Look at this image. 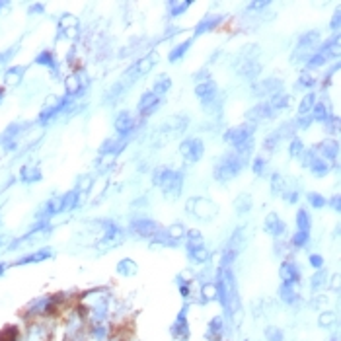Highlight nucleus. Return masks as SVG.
Instances as JSON below:
<instances>
[{"mask_svg": "<svg viewBox=\"0 0 341 341\" xmlns=\"http://www.w3.org/2000/svg\"><path fill=\"white\" fill-rule=\"evenodd\" d=\"M152 183L162 189L166 199L174 201L181 195V189H183V172L172 170L168 166H160L152 174Z\"/></svg>", "mask_w": 341, "mask_h": 341, "instance_id": "obj_1", "label": "nucleus"}, {"mask_svg": "<svg viewBox=\"0 0 341 341\" xmlns=\"http://www.w3.org/2000/svg\"><path fill=\"white\" fill-rule=\"evenodd\" d=\"M246 162H248V160L244 158L238 150H230V152L222 154V156L214 162V166H212V176H214L216 181H230V179H234L242 172Z\"/></svg>", "mask_w": 341, "mask_h": 341, "instance_id": "obj_2", "label": "nucleus"}, {"mask_svg": "<svg viewBox=\"0 0 341 341\" xmlns=\"http://www.w3.org/2000/svg\"><path fill=\"white\" fill-rule=\"evenodd\" d=\"M256 129H258V123L246 121V123H240V125H236V127H230V129L224 131L222 139H224V143H228L234 150H238V148H242V146H246L248 143L254 141Z\"/></svg>", "mask_w": 341, "mask_h": 341, "instance_id": "obj_3", "label": "nucleus"}, {"mask_svg": "<svg viewBox=\"0 0 341 341\" xmlns=\"http://www.w3.org/2000/svg\"><path fill=\"white\" fill-rule=\"evenodd\" d=\"M296 137V125H294V121H287V123H283L279 129H275L273 133H269L267 137H265V141H263V150H267V152H273L277 150V146L281 141H285V139H294Z\"/></svg>", "mask_w": 341, "mask_h": 341, "instance_id": "obj_4", "label": "nucleus"}, {"mask_svg": "<svg viewBox=\"0 0 341 341\" xmlns=\"http://www.w3.org/2000/svg\"><path fill=\"white\" fill-rule=\"evenodd\" d=\"M187 211L191 212L195 218L211 220L212 216L218 212V207H216V203H212L211 199L193 197V199H189V203H187Z\"/></svg>", "mask_w": 341, "mask_h": 341, "instance_id": "obj_5", "label": "nucleus"}, {"mask_svg": "<svg viewBox=\"0 0 341 341\" xmlns=\"http://www.w3.org/2000/svg\"><path fill=\"white\" fill-rule=\"evenodd\" d=\"M179 154L183 156V160H187V162H199L201 158H203V154H205V145H203V141L201 139H197V137H189V139H183L181 143H179Z\"/></svg>", "mask_w": 341, "mask_h": 341, "instance_id": "obj_6", "label": "nucleus"}, {"mask_svg": "<svg viewBox=\"0 0 341 341\" xmlns=\"http://www.w3.org/2000/svg\"><path fill=\"white\" fill-rule=\"evenodd\" d=\"M160 230H162V226L156 220L146 218V216L133 218V222H131V232L135 236H139V238H145V240H152Z\"/></svg>", "mask_w": 341, "mask_h": 341, "instance_id": "obj_7", "label": "nucleus"}, {"mask_svg": "<svg viewBox=\"0 0 341 341\" xmlns=\"http://www.w3.org/2000/svg\"><path fill=\"white\" fill-rule=\"evenodd\" d=\"M302 164L308 168L310 172H312V176H316V178H325L331 170H329V164L324 162L322 158H318L316 154H314V150H304V154H302Z\"/></svg>", "mask_w": 341, "mask_h": 341, "instance_id": "obj_8", "label": "nucleus"}, {"mask_svg": "<svg viewBox=\"0 0 341 341\" xmlns=\"http://www.w3.org/2000/svg\"><path fill=\"white\" fill-rule=\"evenodd\" d=\"M312 150H314V154H316L318 158H322L324 162L331 164L335 162L337 156H339V143H337L335 139H325L322 143H318Z\"/></svg>", "mask_w": 341, "mask_h": 341, "instance_id": "obj_9", "label": "nucleus"}, {"mask_svg": "<svg viewBox=\"0 0 341 341\" xmlns=\"http://www.w3.org/2000/svg\"><path fill=\"white\" fill-rule=\"evenodd\" d=\"M195 96L201 99L203 107H205V105L209 107L212 101L218 97V88H216V84L212 80H203L195 86Z\"/></svg>", "mask_w": 341, "mask_h": 341, "instance_id": "obj_10", "label": "nucleus"}, {"mask_svg": "<svg viewBox=\"0 0 341 341\" xmlns=\"http://www.w3.org/2000/svg\"><path fill=\"white\" fill-rule=\"evenodd\" d=\"M277 92H283V80L275 78V76H267V78H263V80L254 86V94L256 96L271 97L275 96Z\"/></svg>", "mask_w": 341, "mask_h": 341, "instance_id": "obj_11", "label": "nucleus"}, {"mask_svg": "<svg viewBox=\"0 0 341 341\" xmlns=\"http://www.w3.org/2000/svg\"><path fill=\"white\" fill-rule=\"evenodd\" d=\"M113 127H115V133H117L119 137L127 139L131 133L135 131V127H137V119H135L133 113H129V111H121V113L115 117Z\"/></svg>", "mask_w": 341, "mask_h": 341, "instance_id": "obj_12", "label": "nucleus"}, {"mask_svg": "<svg viewBox=\"0 0 341 341\" xmlns=\"http://www.w3.org/2000/svg\"><path fill=\"white\" fill-rule=\"evenodd\" d=\"M263 226H265V232L271 234V236L277 238V240H281V238L287 234V222L281 220V216H279L277 212H269V214H267Z\"/></svg>", "mask_w": 341, "mask_h": 341, "instance_id": "obj_13", "label": "nucleus"}, {"mask_svg": "<svg viewBox=\"0 0 341 341\" xmlns=\"http://www.w3.org/2000/svg\"><path fill=\"white\" fill-rule=\"evenodd\" d=\"M279 275L283 279V285H289V287H294L296 283H300V269L294 261H283L281 263V269H279Z\"/></svg>", "mask_w": 341, "mask_h": 341, "instance_id": "obj_14", "label": "nucleus"}, {"mask_svg": "<svg viewBox=\"0 0 341 341\" xmlns=\"http://www.w3.org/2000/svg\"><path fill=\"white\" fill-rule=\"evenodd\" d=\"M156 63V55H146L143 57L141 61H137L135 65L131 66L129 70L125 72V78H131V80H135V78H139V76H143L146 72H150V68L154 66Z\"/></svg>", "mask_w": 341, "mask_h": 341, "instance_id": "obj_15", "label": "nucleus"}, {"mask_svg": "<svg viewBox=\"0 0 341 341\" xmlns=\"http://www.w3.org/2000/svg\"><path fill=\"white\" fill-rule=\"evenodd\" d=\"M158 105H160V96H156L152 90L150 92H145L141 99H139V113L143 115V117H148V115H152L156 109H158Z\"/></svg>", "mask_w": 341, "mask_h": 341, "instance_id": "obj_16", "label": "nucleus"}, {"mask_svg": "<svg viewBox=\"0 0 341 341\" xmlns=\"http://www.w3.org/2000/svg\"><path fill=\"white\" fill-rule=\"evenodd\" d=\"M316 47H320V33L318 32H306L302 37H300V39H298L296 51H302V53L312 55Z\"/></svg>", "mask_w": 341, "mask_h": 341, "instance_id": "obj_17", "label": "nucleus"}, {"mask_svg": "<svg viewBox=\"0 0 341 341\" xmlns=\"http://www.w3.org/2000/svg\"><path fill=\"white\" fill-rule=\"evenodd\" d=\"M273 115H275V111L269 107V103H267V101H261V103H258L256 107H252V109L246 113V117H248L252 123H258V121L271 119Z\"/></svg>", "mask_w": 341, "mask_h": 341, "instance_id": "obj_18", "label": "nucleus"}, {"mask_svg": "<svg viewBox=\"0 0 341 341\" xmlns=\"http://www.w3.org/2000/svg\"><path fill=\"white\" fill-rule=\"evenodd\" d=\"M187 254H189V258L195 261V263H207V261L211 260V252H209V248L205 246L203 242H197V244H187Z\"/></svg>", "mask_w": 341, "mask_h": 341, "instance_id": "obj_19", "label": "nucleus"}, {"mask_svg": "<svg viewBox=\"0 0 341 341\" xmlns=\"http://www.w3.org/2000/svg\"><path fill=\"white\" fill-rule=\"evenodd\" d=\"M61 28H63L65 37L76 39L78 33H80V22H78V18L72 16V14H65V16L61 18Z\"/></svg>", "mask_w": 341, "mask_h": 341, "instance_id": "obj_20", "label": "nucleus"}, {"mask_svg": "<svg viewBox=\"0 0 341 341\" xmlns=\"http://www.w3.org/2000/svg\"><path fill=\"white\" fill-rule=\"evenodd\" d=\"M220 22H222V16H205L197 26H195L193 35L195 37H199V35H203V33L212 32V30H216V28L220 26Z\"/></svg>", "mask_w": 341, "mask_h": 341, "instance_id": "obj_21", "label": "nucleus"}, {"mask_svg": "<svg viewBox=\"0 0 341 341\" xmlns=\"http://www.w3.org/2000/svg\"><path fill=\"white\" fill-rule=\"evenodd\" d=\"M318 53H322L325 59H337L339 55V35H333L331 39H325L324 43L318 47Z\"/></svg>", "mask_w": 341, "mask_h": 341, "instance_id": "obj_22", "label": "nucleus"}, {"mask_svg": "<svg viewBox=\"0 0 341 341\" xmlns=\"http://www.w3.org/2000/svg\"><path fill=\"white\" fill-rule=\"evenodd\" d=\"M172 335L179 341H185L189 337V327H187V320H185V308L179 312L176 324L172 325Z\"/></svg>", "mask_w": 341, "mask_h": 341, "instance_id": "obj_23", "label": "nucleus"}, {"mask_svg": "<svg viewBox=\"0 0 341 341\" xmlns=\"http://www.w3.org/2000/svg\"><path fill=\"white\" fill-rule=\"evenodd\" d=\"M329 117H331L329 107H327L325 103H322V101H316V103H314V107H312V111H310V119H312V123H314V121H318V123H325Z\"/></svg>", "mask_w": 341, "mask_h": 341, "instance_id": "obj_24", "label": "nucleus"}, {"mask_svg": "<svg viewBox=\"0 0 341 341\" xmlns=\"http://www.w3.org/2000/svg\"><path fill=\"white\" fill-rule=\"evenodd\" d=\"M35 65L39 66H47L51 70H57V66H59V61H57V57L53 55V51H41L37 57H35V61H33Z\"/></svg>", "mask_w": 341, "mask_h": 341, "instance_id": "obj_25", "label": "nucleus"}, {"mask_svg": "<svg viewBox=\"0 0 341 341\" xmlns=\"http://www.w3.org/2000/svg\"><path fill=\"white\" fill-rule=\"evenodd\" d=\"M269 107L273 109V111H281V109H287L289 107V103H291V96L287 94V92H277L275 96L269 97Z\"/></svg>", "mask_w": 341, "mask_h": 341, "instance_id": "obj_26", "label": "nucleus"}, {"mask_svg": "<svg viewBox=\"0 0 341 341\" xmlns=\"http://www.w3.org/2000/svg\"><path fill=\"white\" fill-rule=\"evenodd\" d=\"M193 6V2L191 0H185V2H179V0H170V2H166V8H168V14L172 18H178L181 16L185 10H189Z\"/></svg>", "mask_w": 341, "mask_h": 341, "instance_id": "obj_27", "label": "nucleus"}, {"mask_svg": "<svg viewBox=\"0 0 341 341\" xmlns=\"http://www.w3.org/2000/svg\"><path fill=\"white\" fill-rule=\"evenodd\" d=\"M205 335H207L209 341H220V337H222V318L220 316H214L209 322V327H207Z\"/></svg>", "mask_w": 341, "mask_h": 341, "instance_id": "obj_28", "label": "nucleus"}, {"mask_svg": "<svg viewBox=\"0 0 341 341\" xmlns=\"http://www.w3.org/2000/svg\"><path fill=\"white\" fill-rule=\"evenodd\" d=\"M53 254H51V250H37V252H33L30 256H24V258H20L16 261V265H28V263H39V261H45L49 260Z\"/></svg>", "mask_w": 341, "mask_h": 341, "instance_id": "obj_29", "label": "nucleus"}, {"mask_svg": "<svg viewBox=\"0 0 341 341\" xmlns=\"http://www.w3.org/2000/svg\"><path fill=\"white\" fill-rule=\"evenodd\" d=\"M240 72H242L244 78H256V76H260L261 65L256 59H246L244 65L240 66Z\"/></svg>", "mask_w": 341, "mask_h": 341, "instance_id": "obj_30", "label": "nucleus"}, {"mask_svg": "<svg viewBox=\"0 0 341 341\" xmlns=\"http://www.w3.org/2000/svg\"><path fill=\"white\" fill-rule=\"evenodd\" d=\"M24 72H26V66H12V68L6 70L4 82H6L8 86H18V84L22 82V78H24Z\"/></svg>", "mask_w": 341, "mask_h": 341, "instance_id": "obj_31", "label": "nucleus"}, {"mask_svg": "<svg viewBox=\"0 0 341 341\" xmlns=\"http://www.w3.org/2000/svg\"><path fill=\"white\" fill-rule=\"evenodd\" d=\"M41 178H43V176H41V170L35 168V166H24V168L20 170V179H22L24 183H33V181H39Z\"/></svg>", "mask_w": 341, "mask_h": 341, "instance_id": "obj_32", "label": "nucleus"}, {"mask_svg": "<svg viewBox=\"0 0 341 341\" xmlns=\"http://www.w3.org/2000/svg\"><path fill=\"white\" fill-rule=\"evenodd\" d=\"M191 45H193V39H187V41H183V43H179V45H176V47L170 51V55H168V61L170 63H178L179 59H183V55L191 49Z\"/></svg>", "mask_w": 341, "mask_h": 341, "instance_id": "obj_33", "label": "nucleus"}, {"mask_svg": "<svg viewBox=\"0 0 341 341\" xmlns=\"http://www.w3.org/2000/svg\"><path fill=\"white\" fill-rule=\"evenodd\" d=\"M296 228H298V232H306V234H310L312 216H310V212L306 211V209H298V212H296Z\"/></svg>", "mask_w": 341, "mask_h": 341, "instance_id": "obj_34", "label": "nucleus"}, {"mask_svg": "<svg viewBox=\"0 0 341 341\" xmlns=\"http://www.w3.org/2000/svg\"><path fill=\"white\" fill-rule=\"evenodd\" d=\"M61 203H63V212L74 209V207L80 203V193H78V189H70V191H66V193L61 197Z\"/></svg>", "mask_w": 341, "mask_h": 341, "instance_id": "obj_35", "label": "nucleus"}, {"mask_svg": "<svg viewBox=\"0 0 341 341\" xmlns=\"http://www.w3.org/2000/svg\"><path fill=\"white\" fill-rule=\"evenodd\" d=\"M314 103H316V94H314V92H308L306 96L300 99V103H298V117H306V115H310Z\"/></svg>", "mask_w": 341, "mask_h": 341, "instance_id": "obj_36", "label": "nucleus"}, {"mask_svg": "<svg viewBox=\"0 0 341 341\" xmlns=\"http://www.w3.org/2000/svg\"><path fill=\"white\" fill-rule=\"evenodd\" d=\"M65 88H66V97L70 99L72 96H78L82 92V82H80V76H68L65 80Z\"/></svg>", "mask_w": 341, "mask_h": 341, "instance_id": "obj_37", "label": "nucleus"}, {"mask_svg": "<svg viewBox=\"0 0 341 341\" xmlns=\"http://www.w3.org/2000/svg\"><path fill=\"white\" fill-rule=\"evenodd\" d=\"M287 189H289V185H287V178H285V176H281V174H273V176H271V193L283 195Z\"/></svg>", "mask_w": 341, "mask_h": 341, "instance_id": "obj_38", "label": "nucleus"}, {"mask_svg": "<svg viewBox=\"0 0 341 341\" xmlns=\"http://www.w3.org/2000/svg\"><path fill=\"white\" fill-rule=\"evenodd\" d=\"M172 88V80H170V76L168 74H160L158 78H156V82H154V94L156 96H164L168 90Z\"/></svg>", "mask_w": 341, "mask_h": 341, "instance_id": "obj_39", "label": "nucleus"}, {"mask_svg": "<svg viewBox=\"0 0 341 341\" xmlns=\"http://www.w3.org/2000/svg\"><path fill=\"white\" fill-rule=\"evenodd\" d=\"M117 271H119V275H125V277H131L137 273V263L133 260H121L119 261V265H117Z\"/></svg>", "mask_w": 341, "mask_h": 341, "instance_id": "obj_40", "label": "nucleus"}, {"mask_svg": "<svg viewBox=\"0 0 341 341\" xmlns=\"http://www.w3.org/2000/svg\"><path fill=\"white\" fill-rule=\"evenodd\" d=\"M166 232H168V236H170L174 242H179V240H183V238H185L187 228L183 226V224H179V222H176V224H172V226L166 228Z\"/></svg>", "mask_w": 341, "mask_h": 341, "instance_id": "obj_41", "label": "nucleus"}, {"mask_svg": "<svg viewBox=\"0 0 341 341\" xmlns=\"http://www.w3.org/2000/svg\"><path fill=\"white\" fill-rule=\"evenodd\" d=\"M234 207H236V211L238 212H248L252 209V197L248 193H240L236 197V203H234Z\"/></svg>", "mask_w": 341, "mask_h": 341, "instance_id": "obj_42", "label": "nucleus"}, {"mask_svg": "<svg viewBox=\"0 0 341 341\" xmlns=\"http://www.w3.org/2000/svg\"><path fill=\"white\" fill-rule=\"evenodd\" d=\"M304 143L298 139V137H294L291 139V145H289V154H291L292 158H302V154H304Z\"/></svg>", "mask_w": 341, "mask_h": 341, "instance_id": "obj_43", "label": "nucleus"}, {"mask_svg": "<svg viewBox=\"0 0 341 341\" xmlns=\"http://www.w3.org/2000/svg\"><path fill=\"white\" fill-rule=\"evenodd\" d=\"M306 199H308V203L314 209H324V207H327V199H325L322 193L310 191V193H306Z\"/></svg>", "mask_w": 341, "mask_h": 341, "instance_id": "obj_44", "label": "nucleus"}, {"mask_svg": "<svg viewBox=\"0 0 341 341\" xmlns=\"http://www.w3.org/2000/svg\"><path fill=\"white\" fill-rule=\"evenodd\" d=\"M279 292H281V298H283L285 302H289V304H294V302L298 300V294H296V291H294V287H289V285H281Z\"/></svg>", "mask_w": 341, "mask_h": 341, "instance_id": "obj_45", "label": "nucleus"}, {"mask_svg": "<svg viewBox=\"0 0 341 341\" xmlns=\"http://www.w3.org/2000/svg\"><path fill=\"white\" fill-rule=\"evenodd\" d=\"M327 63V59H325L322 53H312L308 57V61H306V66H308L310 70H316V68H320V66H324Z\"/></svg>", "mask_w": 341, "mask_h": 341, "instance_id": "obj_46", "label": "nucleus"}, {"mask_svg": "<svg viewBox=\"0 0 341 341\" xmlns=\"http://www.w3.org/2000/svg\"><path fill=\"white\" fill-rule=\"evenodd\" d=\"M252 172L256 174V176H265V172H267V158L265 156H256L254 158V162H252Z\"/></svg>", "mask_w": 341, "mask_h": 341, "instance_id": "obj_47", "label": "nucleus"}, {"mask_svg": "<svg viewBox=\"0 0 341 341\" xmlns=\"http://www.w3.org/2000/svg\"><path fill=\"white\" fill-rule=\"evenodd\" d=\"M310 240V234H306V232H294L291 238V246L294 248V250H300V248H304L306 244H308Z\"/></svg>", "mask_w": 341, "mask_h": 341, "instance_id": "obj_48", "label": "nucleus"}, {"mask_svg": "<svg viewBox=\"0 0 341 341\" xmlns=\"http://www.w3.org/2000/svg\"><path fill=\"white\" fill-rule=\"evenodd\" d=\"M316 76H312L308 72H304V74H300L298 76V82H296V88H302V90H312L314 86H316Z\"/></svg>", "mask_w": 341, "mask_h": 341, "instance_id": "obj_49", "label": "nucleus"}, {"mask_svg": "<svg viewBox=\"0 0 341 341\" xmlns=\"http://www.w3.org/2000/svg\"><path fill=\"white\" fill-rule=\"evenodd\" d=\"M214 298H216V285L214 283H205L203 285V300L211 302Z\"/></svg>", "mask_w": 341, "mask_h": 341, "instance_id": "obj_50", "label": "nucleus"}, {"mask_svg": "<svg viewBox=\"0 0 341 341\" xmlns=\"http://www.w3.org/2000/svg\"><path fill=\"white\" fill-rule=\"evenodd\" d=\"M325 277H327V273H325L324 269H320L316 275L312 277V289H320V287H324L325 281H327Z\"/></svg>", "mask_w": 341, "mask_h": 341, "instance_id": "obj_51", "label": "nucleus"}, {"mask_svg": "<svg viewBox=\"0 0 341 341\" xmlns=\"http://www.w3.org/2000/svg\"><path fill=\"white\" fill-rule=\"evenodd\" d=\"M298 189H294V187H289V189H287V191H285V193L281 195V197H283V199H285V201H287V203H289V205H292V203H296V201H298Z\"/></svg>", "mask_w": 341, "mask_h": 341, "instance_id": "obj_52", "label": "nucleus"}, {"mask_svg": "<svg viewBox=\"0 0 341 341\" xmlns=\"http://www.w3.org/2000/svg\"><path fill=\"white\" fill-rule=\"evenodd\" d=\"M185 238H187L191 244L203 242V234H201L199 230H195V228H191V230H187V232H185Z\"/></svg>", "mask_w": 341, "mask_h": 341, "instance_id": "obj_53", "label": "nucleus"}, {"mask_svg": "<svg viewBox=\"0 0 341 341\" xmlns=\"http://www.w3.org/2000/svg\"><path fill=\"white\" fill-rule=\"evenodd\" d=\"M308 261H310V265H312L314 269H318V271L324 267V258H322L320 254H312L308 258Z\"/></svg>", "mask_w": 341, "mask_h": 341, "instance_id": "obj_54", "label": "nucleus"}, {"mask_svg": "<svg viewBox=\"0 0 341 341\" xmlns=\"http://www.w3.org/2000/svg\"><path fill=\"white\" fill-rule=\"evenodd\" d=\"M327 205H329L335 212H339L341 211V197L339 195H333V197L327 201Z\"/></svg>", "mask_w": 341, "mask_h": 341, "instance_id": "obj_55", "label": "nucleus"}, {"mask_svg": "<svg viewBox=\"0 0 341 341\" xmlns=\"http://www.w3.org/2000/svg\"><path fill=\"white\" fill-rule=\"evenodd\" d=\"M333 322V314L331 312H324L322 316H320V325H324V327H327V325Z\"/></svg>", "mask_w": 341, "mask_h": 341, "instance_id": "obj_56", "label": "nucleus"}, {"mask_svg": "<svg viewBox=\"0 0 341 341\" xmlns=\"http://www.w3.org/2000/svg\"><path fill=\"white\" fill-rule=\"evenodd\" d=\"M267 337L271 341H281L283 339V333L279 329H275V327H271V329H267Z\"/></svg>", "mask_w": 341, "mask_h": 341, "instance_id": "obj_57", "label": "nucleus"}, {"mask_svg": "<svg viewBox=\"0 0 341 341\" xmlns=\"http://www.w3.org/2000/svg\"><path fill=\"white\" fill-rule=\"evenodd\" d=\"M339 22H341V14L335 12V14H333V20H331V30H333V32H339Z\"/></svg>", "mask_w": 341, "mask_h": 341, "instance_id": "obj_58", "label": "nucleus"}, {"mask_svg": "<svg viewBox=\"0 0 341 341\" xmlns=\"http://www.w3.org/2000/svg\"><path fill=\"white\" fill-rule=\"evenodd\" d=\"M179 292H181V296H183V298H187V296H189V292H191V289H189V285L179 283Z\"/></svg>", "mask_w": 341, "mask_h": 341, "instance_id": "obj_59", "label": "nucleus"}, {"mask_svg": "<svg viewBox=\"0 0 341 341\" xmlns=\"http://www.w3.org/2000/svg\"><path fill=\"white\" fill-rule=\"evenodd\" d=\"M4 269H6V265H4V263H0V275L4 273Z\"/></svg>", "mask_w": 341, "mask_h": 341, "instance_id": "obj_60", "label": "nucleus"}, {"mask_svg": "<svg viewBox=\"0 0 341 341\" xmlns=\"http://www.w3.org/2000/svg\"><path fill=\"white\" fill-rule=\"evenodd\" d=\"M2 97H4V90H0V101H2Z\"/></svg>", "mask_w": 341, "mask_h": 341, "instance_id": "obj_61", "label": "nucleus"}, {"mask_svg": "<svg viewBox=\"0 0 341 341\" xmlns=\"http://www.w3.org/2000/svg\"><path fill=\"white\" fill-rule=\"evenodd\" d=\"M331 341H335V339H331Z\"/></svg>", "mask_w": 341, "mask_h": 341, "instance_id": "obj_62", "label": "nucleus"}]
</instances>
